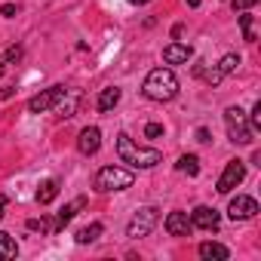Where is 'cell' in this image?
<instances>
[{"label":"cell","instance_id":"1","mask_svg":"<svg viewBox=\"0 0 261 261\" xmlns=\"http://www.w3.org/2000/svg\"><path fill=\"white\" fill-rule=\"evenodd\" d=\"M117 154H120L123 163H129L133 169H154L157 163H163V154H160V151H154V148H139L126 133L117 136Z\"/></svg>","mask_w":261,"mask_h":261},{"label":"cell","instance_id":"2","mask_svg":"<svg viewBox=\"0 0 261 261\" xmlns=\"http://www.w3.org/2000/svg\"><path fill=\"white\" fill-rule=\"evenodd\" d=\"M142 92H145L151 101H172V98L178 95V77H175L169 68H154V71L145 77Z\"/></svg>","mask_w":261,"mask_h":261},{"label":"cell","instance_id":"3","mask_svg":"<svg viewBox=\"0 0 261 261\" xmlns=\"http://www.w3.org/2000/svg\"><path fill=\"white\" fill-rule=\"evenodd\" d=\"M136 175L129 172V169H120V166H101L95 172V191L108 194V191H126V188H133Z\"/></svg>","mask_w":261,"mask_h":261},{"label":"cell","instance_id":"4","mask_svg":"<svg viewBox=\"0 0 261 261\" xmlns=\"http://www.w3.org/2000/svg\"><path fill=\"white\" fill-rule=\"evenodd\" d=\"M224 123H227V139H230L233 145H252V142H255V139H252L249 117H246L237 105L224 111Z\"/></svg>","mask_w":261,"mask_h":261},{"label":"cell","instance_id":"5","mask_svg":"<svg viewBox=\"0 0 261 261\" xmlns=\"http://www.w3.org/2000/svg\"><path fill=\"white\" fill-rule=\"evenodd\" d=\"M157 221H160V209L145 206V209H139V212L133 215V221H129V227H126V237L142 240V237H148V233L157 227Z\"/></svg>","mask_w":261,"mask_h":261},{"label":"cell","instance_id":"6","mask_svg":"<svg viewBox=\"0 0 261 261\" xmlns=\"http://www.w3.org/2000/svg\"><path fill=\"white\" fill-rule=\"evenodd\" d=\"M65 95H68V89H65V86H49V89H43L40 95L28 98V111H31V114H46V111H49V108H56Z\"/></svg>","mask_w":261,"mask_h":261},{"label":"cell","instance_id":"7","mask_svg":"<svg viewBox=\"0 0 261 261\" xmlns=\"http://www.w3.org/2000/svg\"><path fill=\"white\" fill-rule=\"evenodd\" d=\"M243 178H246V163L243 160H230L224 166L221 178H218V194H230L237 185H243Z\"/></svg>","mask_w":261,"mask_h":261},{"label":"cell","instance_id":"8","mask_svg":"<svg viewBox=\"0 0 261 261\" xmlns=\"http://www.w3.org/2000/svg\"><path fill=\"white\" fill-rule=\"evenodd\" d=\"M227 215L233 221H249V218L258 215V200L255 197H246V194H237L230 200V206H227Z\"/></svg>","mask_w":261,"mask_h":261},{"label":"cell","instance_id":"9","mask_svg":"<svg viewBox=\"0 0 261 261\" xmlns=\"http://www.w3.org/2000/svg\"><path fill=\"white\" fill-rule=\"evenodd\" d=\"M163 227H166V233H169V237H191V230H194V224H191L188 212H169V215H166V221H163Z\"/></svg>","mask_w":261,"mask_h":261},{"label":"cell","instance_id":"10","mask_svg":"<svg viewBox=\"0 0 261 261\" xmlns=\"http://www.w3.org/2000/svg\"><path fill=\"white\" fill-rule=\"evenodd\" d=\"M98 148H101V133H98L95 126H86L83 133H80V139H77V151L83 157H92Z\"/></svg>","mask_w":261,"mask_h":261},{"label":"cell","instance_id":"11","mask_svg":"<svg viewBox=\"0 0 261 261\" xmlns=\"http://www.w3.org/2000/svg\"><path fill=\"white\" fill-rule=\"evenodd\" d=\"M218 212L215 209H209V206H197L194 212H191V224L194 227H200V230H215L218 227Z\"/></svg>","mask_w":261,"mask_h":261},{"label":"cell","instance_id":"12","mask_svg":"<svg viewBox=\"0 0 261 261\" xmlns=\"http://www.w3.org/2000/svg\"><path fill=\"white\" fill-rule=\"evenodd\" d=\"M191 56H194V49H191L188 43H172V46L163 49V62H166V65H181V62H188Z\"/></svg>","mask_w":261,"mask_h":261},{"label":"cell","instance_id":"13","mask_svg":"<svg viewBox=\"0 0 261 261\" xmlns=\"http://www.w3.org/2000/svg\"><path fill=\"white\" fill-rule=\"evenodd\" d=\"M200 258H215V261H227L230 258V249L227 246H221V243H212V240H206V243H200Z\"/></svg>","mask_w":261,"mask_h":261},{"label":"cell","instance_id":"14","mask_svg":"<svg viewBox=\"0 0 261 261\" xmlns=\"http://www.w3.org/2000/svg\"><path fill=\"white\" fill-rule=\"evenodd\" d=\"M83 203H86V200L80 197V200H74L71 206H65V209H62V212L56 215V221H53V233H59V230H62V227H65V224H68V221H71V218L77 215V209H83Z\"/></svg>","mask_w":261,"mask_h":261},{"label":"cell","instance_id":"15","mask_svg":"<svg viewBox=\"0 0 261 261\" xmlns=\"http://www.w3.org/2000/svg\"><path fill=\"white\" fill-rule=\"evenodd\" d=\"M120 89L117 86H108V89H101V95H98V111L101 114H108V111H114L117 108V101H120Z\"/></svg>","mask_w":261,"mask_h":261},{"label":"cell","instance_id":"16","mask_svg":"<svg viewBox=\"0 0 261 261\" xmlns=\"http://www.w3.org/2000/svg\"><path fill=\"white\" fill-rule=\"evenodd\" d=\"M56 197H59V181H56V178H46V181L37 188V203H40V206H49Z\"/></svg>","mask_w":261,"mask_h":261},{"label":"cell","instance_id":"17","mask_svg":"<svg viewBox=\"0 0 261 261\" xmlns=\"http://www.w3.org/2000/svg\"><path fill=\"white\" fill-rule=\"evenodd\" d=\"M19 255V243L7 233V230H0V261H10Z\"/></svg>","mask_w":261,"mask_h":261},{"label":"cell","instance_id":"18","mask_svg":"<svg viewBox=\"0 0 261 261\" xmlns=\"http://www.w3.org/2000/svg\"><path fill=\"white\" fill-rule=\"evenodd\" d=\"M175 169L194 178V175H200V157H197V154H185V157L175 163Z\"/></svg>","mask_w":261,"mask_h":261},{"label":"cell","instance_id":"19","mask_svg":"<svg viewBox=\"0 0 261 261\" xmlns=\"http://www.w3.org/2000/svg\"><path fill=\"white\" fill-rule=\"evenodd\" d=\"M101 230H105V227L95 221V224H89V227H80V230L74 233V240H77L80 246H86V243H95V240L101 237Z\"/></svg>","mask_w":261,"mask_h":261},{"label":"cell","instance_id":"20","mask_svg":"<svg viewBox=\"0 0 261 261\" xmlns=\"http://www.w3.org/2000/svg\"><path fill=\"white\" fill-rule=\"evenodd\" d=\"M237 65H240V56L227 53V56L218 62V74H221V77H224V74H233V71H237Z\"/></svg>","mask_w":261,"mask_h":261},{"label":"cell","instance_id":"21","mask_svg":"<svg viewBox=\"0 0 261 261\" xmlns=\"http://www.w3.org/2000/svg\"><path fill=\"white\" fill-rule=\"evenodd\" d=\"M25 227L28 230H40V233H53V221H46V218H28Z\"/></svg>","mask_w":261,"mask_h":261},{"label":"cell","instance_id":"22","mask_svg":"<svg viewBox=\"0 0 261 261\" xmlns=\"http://www.w3.org/2000/svg\"><path fill=\"white\" fill-rule=\"evenodd\" d=\"M240 28H243V40L255 43V31H252V16H240Z\"/></svg>","mask_w":261,"mask_h":261},{"label":"cell","instance_id":"23","mask_svg":"<svg viewBox=\"0 0 261 261\" xmlns=\"http://www.w3.org/2000/svg\"><path fill=\"white\" fill-rule=\"evenodd\" d=\"M145 136H148V139H160V136H163V123H148V126H145Z\"/></svg>","mask_w":261,"mask_h":261},{"label":"cell","instance_id":"24","mask_svg":"<svg viewBox=\"0 0 261 261\" xmlns=\"http://www.w3.org/2000/svg\"><path fill=\"white\" fill-rule=\"evenodd\" d=\"M249 126H252V129L261 126V101H255V108H252V114H249Z\"/></svg>","mask_w":261,"mask_h":261},{"label":"cell","instance_id":"25","mask_svg":"<svg viewBox=\"0 0 261 261\" xmlns=\"http://www.w3.org/2000/svg\"><path fill=\"white\" fill-rule=\"evenodd\" d=\"M255 4H258V0H230V7H233L237 13H246V10L255 7Z\"/></svg>","mask_w":261,"mask_h":261},{"label":"cell","instance_id":"26","mask_svg":"<svg viewBox=\"0 0 261 261\" xmlns=\"http://www.w3.org/2000/svg\"><path fill=\"white\" fill-rule=\"evenodd\" d=\"M4 59H7V62H19V59H22V46H10Z\"/></svg>","mask_w":261,"mask_h":261},{"label":"cell","instance_id":"27","mask_svg":"<svg viewBox=\"0 0 261 261\" xmlns=\"http://www.w3.org/2000/svg\"><path fill=\"white\" fill-rule=\"evenodd\" d=\"M0 13H4L7 19H13V16H16V7H13V4H4V7H0Z\"/></svg>","mask_w":261,"mask_h":261},{"label":"cell","instance_id":"28","mask_svg":"<svg viewBox=\"0 0 261 261\" xmlns=\"http://www.w3.org/2000/svg\"><path fill=\"white\" fill-rule=\"evenodd\" d=\"M197 142H203V145L212 142V139H209V129H197Z\"/></svg>","mask_w":261,"mask_h":261},{"label":"cell","instance_id":"29","mask_svg":"<svg viewBox=\"0 0 261 261\" xmlns=\"http://www.w3.org/2000/svg\"><path fill=\"white\" fill-rule=\"evenodd\" d=\"M13 92H16V86H7V89H0V98H10Z\"/></svg>","mask_w":261,"mask_h":261},{"label":"cell","instance_id":"30","mask_svg":"<svg viewBox=\"0 0 261 261\" xmlns=\"http://www.w3.org/2000/svg\"><path fill=\"white\" fill-rule=\"evenodd\" d=\"M4 209H7V197H0V218H4Z\"/></svg>","mask_w":261,"mask_h":261},{"label":"cell","instance_id":"31","mask_svg":"<svg viewBox=\"0 0 261 261\" xmlns=\"http://www.w3.org/2000/svg\"><path fill=\"white\" fill-rule=\"evenodd\" d=\"M4 71H7V59H4V56H0V74H4Z\"/></svg>","mask_w":261,"mask_h":261},{"label":"cell","instance_id":"32","mask_svg":"<svg viewBox=\"0 0 261 261\" xmlns=\"http://www.w3.org/2000/svg\"><path fill=\"white\" fill-rule=\"evenodd\" d=\"M185 4H188V7H200V0H185Z\"/></svg>","mask_w":261,"mask_h":261},{"label":"cell","instance_id":"33","mask_svg":"<svg viewBox=\"0 0 261 261\" xmlns=\"http://www.w3.org/2000/svg\"><path fill=\"white\" fill-rule=\"evenodd\" d=\"M129 4H139L142 7V4H151V0H129Z\"/></svg>","mask_w":261,"mask_h":261}]
</instances>
